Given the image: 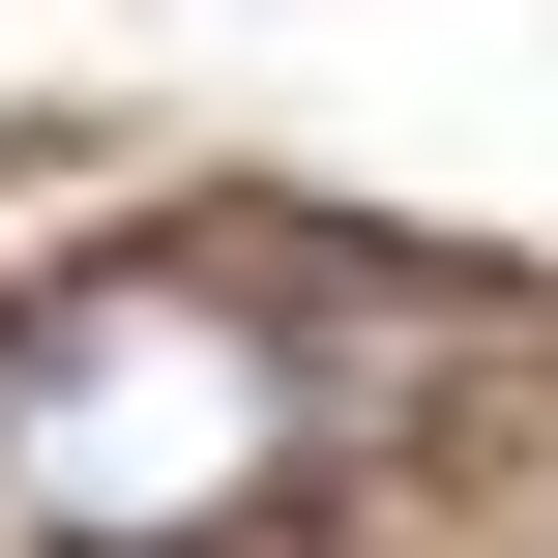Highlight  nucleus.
Returning <instances> with one entry per match:
<instances>
[{
  "label": "nucleus",
  "instance_id": "obj_1",
  "mask_svg": "<svg viewBox=\"0 0 558 558\" xmlns=\"http://www.w3.org/2000/svg\"><path fill=\"white\" fill-rule=\"evenodd\" d=\"M294 471H324V353L206 235H118V265H59L0 324V500L59 558H235Z\"/></svg>",
  "mask_w": 558,
  "mask_h": 558
}]
</instances>
